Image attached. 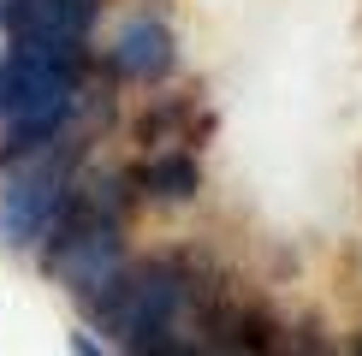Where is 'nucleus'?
<instances>
[{
    "instance_id": "nucleus-4",
    "label": "nucleus",
    "mask_w": 362,
    "mask_h": 356,
    "mask_svg": "<svg viewBox=\"0 0 362 356\" xmlns=\"http://www.w3.org/2000/svg\"><path fill=\"white\" fill-rule=\"evenodd\" d=\"M71 190H78V143L71 137L0 160V244L48 249L71 208Z\"/></svg>"
},
{
    "instance_id": "nucleus-6",
    "label": "nucleus",
    "mask_w": 362,
    "mask_h": 356,
    "mask_svg": "<svg viewBox=\"0 0 362 356\" xmlns=\"http://www.w3.org/2000/svg\"><path fill=\"white\" fill-rule=\"evenodd\" d=\"M107 66L119 83H137V89H155L178 71V36L167 18L155 12H137L113 30V48H107Z\"/></svg>"
},
{
    "instance_id": "nucleus-2",
    "label": "nucleus",
    "mask_w": 362,
    "mask_h": 356,
    "mask_svg": "<svg viewBox=\"0 0 362 356\" xmlns=\"http://www.w3.org/2000/svg\"><path fill=\"white\" fill-rule=\"evenodd\" d=\"M125 208H131V172L125 178L119 172H83L54 244L42 249L48 273L71 297H83V309H95L119 285V273H125Z\"/></svg>"
},
{
    "instance_id": "nucleus-8",
    "label": "nucleus",
    "mask_w": 362,
    "mask_h": 356,
    "mask_svg": "<svg viewBox=\"0 0 362 356\" xmlns=\"http://www.w3.org/2000/svg\"><path fill=\"white\" fill-rule=\"evenodd\" d=\"M66 350H71V356H119V350H113V345H107L101 333H83V326H78V333L66 338Z\"/></svg>"
},
{
    "instance_id": "nucleus-1",
    "label": "nucleus",
    "mask_w": 362,
    "mask_h": 356,
    "mask_svg": "<svg viewBox=\"0 0 362 356\" xmlns=\"http://www.w3.org/2000/svg\"><path fill=\"white\" fill-rule=\"evenodd\" d=\"M89 315H95L101 333H113V345L125 356H167L208 333V309L190 285V267L173 256L125 261L119 285Z\"/></svg>"
},
{
    "instance_id": "nucleus-3",
    "label": "nucleus",
    "mask_w": 362,
    "mask_h": 356,
    "mask_svg": "<svg viewBox=\"0 0 362 356\" xmlns=\"http://www.w3.org/2000/svg\"><path fill=\"white\" fill-rule=\"evenodd\" d=\"M83 101V59L42 48H0V160L71 137Z\"/></svg>"
},
{
    "instance_id": "nucleus-5",
    "label": "nucleus",
    "mask_w": 362,
    "mask_h": 356,
    "mask_svg": "<svg viewBox=\"0 0 362 356\" xmlns=\"http://www.w3.org/2000/svg\"><path fill=\"white\" fill-rule=\"evenodd\" d=\"M95 18H101V0H0V36L66 59H83Z\"/></svg>"
},
{
    "instance_id": "nucleus-7",
    "label": "nucleus",
    "mask_w": 362,
    "mask_h": 356,
    "mask_svg": "<svg viewBox=\"0 0 362 356\" xmlns=\"http://www.w3.org/2000/svg\"><path fill=\"white\" fill-rule=\"evenodd\" d=\"M131 184H137L148 202H190L196 184H202V172H196L190 148H155V155L131 172Z\"/></svg>"
}]
</instances>
